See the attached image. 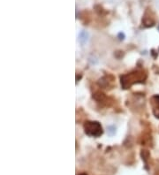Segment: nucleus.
I'll list each match as a JSON object with an SVG mask.
<instances>
[{"label": "nucleus", "mask_w": 159, "mask_h": 175, "mask_svg": "<svg viewBox=\"0 0 159 175\" xmlns=\"http://www.w3.org/2000/svg\"><path fill=\"white\" fill-rule=\"evenodd\" d=\"M84 128H85L86 134L91 135V136H99L103 133L102 127L98 122H86Z\"/></svg>", "instance_id": "obj_1"}, {"label": "nucleus", "mask_w": 159, "mask_h": 175, "mask_svg": "<svg viewBox=\"0 0 159 175\" xmlns=\"http://www.w3.org/2000/svg\"><path fill=\"white\" fill-rule=\"evenodd\" d=\"M80 175H86L85 173H82V174H80Z\"/></svg>", "instance_id": "obj_2"}]
</instances>
